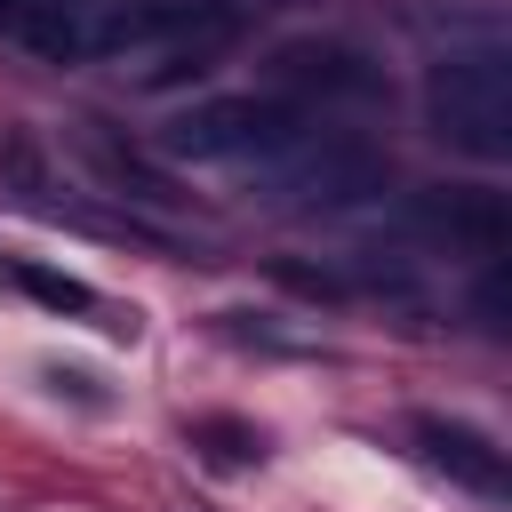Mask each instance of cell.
<instances>
[{"label": "cell", "mask_w": 512, "mask_h": 512, "mask_svg": "<svg viewBox=\"0 0 512 512\" xmlns=\"http://www.w3.org/2000/svg\"><path fill=\"white\" fill-rule=\"evenodd\" d=\"M472 312H480L488 336H504V272H496V264H488V280L472 288Z\"/></svg>", "instance_id": "cell-12"}, {"label": "cell", "mask_w": 512, "mask_h": 512, "mask_svg": "<svg viewBox=\"0 0 512 512\" xmlns=\"http://www.w3.org/2000/svg\"><path fill=\"white\" fill-rule=\"evenodd\" d=\"M8 280H16L32 304H48V312H96V288L72 280V272H56V264H16Z\"/></svg>", "instance_id": "cell-10"}, {"label": "cell", "mask_w": 512, "mask_h": 512, "mask_svg": "<svg viewBox=\"0 0 512 512\" xmlns=\"http://www.w3.org/2000/svg\"><path fill=\"white\" fill-rule=\"evenodd\" d=\"M0 32L40 64H88L112 56V0H8Z\"/></svg>", "instance_id": "cell-6"}, {"label": "cell", "mask_w": 512, "mask_h": 512, "mask_svg": "<svg viewBox=\"0 0 512 512\" xmlns=\"http://www.w3.org/2000/svg\"><path fill=\"white\" fill-rule=\"evenodd\" d=\"M264 72H272V88H288V96H304V104H376V96H392V88H384V64H376L368 48L320 40V32L280 40Z\"/></svg>", "instance_id": "cell-5"}, {"label": "cell", "mask_w": 512, "mask_h": 512, "mask_svg": "<svg viewBox=\"0 0 512 512\" xmlns=\"http://www.w3.org/2000/svg\"><path fill=\"white\" fill-rule=\"evenodd\" d=\"M416 448H424V464L432 472H448L456 488H472V496H504V448L480 432V424H456V416H416Z\"/></svg>", "instance_id": "cell-8"}, {"label": "cell", "mask_w": 512, "mask_h": 512, "mask_svg": "<svg viewBox=\"0 0 512 512\" xmlns=\"http://www.w3.org/2000/svg\"><path fill=\"white\" fill-rule=\"evenodd\" d=\"M0 8H8V0H0Z\"/></svg>", "instance_id": "cell-13"}, {"label": "cell", "mask_w": 512, "mask_h": 512, "mask_svg": "<svg viewBox=\"0 0 512 512\" xmlns=\"http://www.w3.org/2000/svg\"><path fill=\"white\" fill-rule=\"evenodd\" d=\"M400 224H408L424 248H440V256H488V264H496V256L512 248V208H504V192H488V184L408 192Z\"/></svg>", "instance_id": "cell-4"}, {"label": "cell", "mask_w": 512, "mask_h": 512, "mask_svg": "<svg viewBox=\"0 0 512 512\" xmlns=\"http://www.w3.org/2000/svg\"><path fill=\"white\" fill-rule=\"evenodd\" d=\"M304 136V104L288 96H208L184 104L160 128V152L176 160H256V152H288Z\"/></svg>", "instance_id": "cell-2"}, {"label": "cell", "mask_w": 512, "mask_h": 512, "mask_svg": "<svg viewBox=\"0 0 512 512\" xmlns=\"http://www.w3.org/2000/svg\"><path fill=\"white\" fill-rule=\"evenodd\" d=\"M424 128L464 160H512V56L504 48H448L424 72Z\"/></svg>", "instance_id": "cell-1"}, {"label": "cell", "mask_w": 512, "mask_h": 512, "mask_svg": "<svg viewBox=\"0 0 512 512\" xmlns=\"http://www.w3.org/2000/svg\"><path fill=\"white\" fill-rule=\"evenodd\" d=\"M192 456L216 464V472H248V464L264 456V432L240 424V416H200V424H192Z\"/></svg>", "instance_id": "cell-9"}, {"label": "cell", "mask_w": 512, "mask_h": 512, "mask_svg": "<svg viewBox=\"0 0 512 512\" xmlns=\"http://www.w3.org/2000/svg\"><path fill=\"white\" fill-rule=\"evenodd\" d=\"M272 272H280L296 296H320V304H336V296H344V280H336V272H320V264H288V256H280Z\"/></svg>", "instance_id": "cell-11"}, {"label": "cell", "mask_w": 512, "mask_h": 512, "mask_svg": "<svg viewBox=\"0 0 512 512\" xmlns=\"http://www.w3.org/2000/svg\"><path fill=\"white\" fill-rule=\"evenodd\" d=\"M384 184H392V160H384V144H368V136H296V144H288V168L272 176V192H280L288 208H304V216L360 208V200H376Z\"/></svg>", "instance_id": "cell-3"}, {"label": "cell", "mask_w": 512, "mask_h": 512, "mask_svg": "<svg viewBox=\"0 0 512 512\" xmlns=\"http://www.w3.org/2000/svg\"><path fill=\"white\" fill-rule=\"evenodd\" d=\"M80 160H88V168H96V184H104L112 200H128V208H184L176 176H168L160 160H144L136 144H120L104 120H80Z\"/></svg>", "instance_id": "cell-7"}]
</instances>
